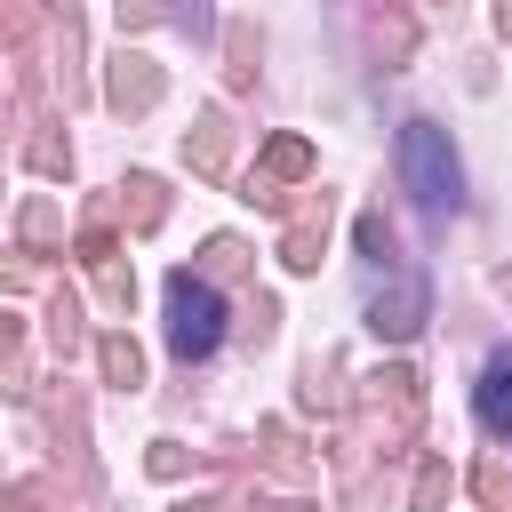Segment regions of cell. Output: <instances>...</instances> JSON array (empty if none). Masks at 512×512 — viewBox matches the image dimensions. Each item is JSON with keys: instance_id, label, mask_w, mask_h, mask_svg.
<instances>
[{"instance_id": "obj_2", "label": "cell", "mask_w": 512, "mask_h": 512, "mask_svg": "<svg viewBox=\"0 0 512 512\" xmlns=\"http://www.w3.org/2000/svg\"><path fill=\"white\" fill-rule=\"evenodd\" d=\"M224 344V296L200 272H168V352L176 360H208Z\"/></svg>"}, {"instance_id": "obj_4", "label": "cell", "mask_w": 512, "mask_h": 512, "mask_svg": "<svg viewBox=\"0 0 512 512\" xmlns=\"http://www.w3.org/2000/svg\"><path fill=\"white\" fill-rule=\"evenodd\" d=\"M184 16H192V24H200V0H184Z\"/></svg>"}, {"instance_id": "obj_1", "label": "cell", "mask_w": 512, "mask_h": 512, "mask_svg": "<svg viewBox=\"0 0 512 512\" xmlns=\"http://www.w3.org/2000/svg\"><path fill=\"white\" fill-rule=\"evenodd\" d=\"M400 184H408V200L424 216H448L464 200V160H456V144H448L440 120H408L400 128Z\"/></svg>"}, {"instance_id": "obj_3", "label": "cell", "mask_w": 512, "mask_h": 512, "mask_svg": "<svg viewBox=\"0 0 512 512\" xmlns=\"http://www.w3.org/2000/svg\"><path fill=\"white\" fill-rule=\"evenodd\" d=\"M472 416H480V432L512 440V344L488 352V368H480V384H472Z\"/></svg>"}]
</instances>
